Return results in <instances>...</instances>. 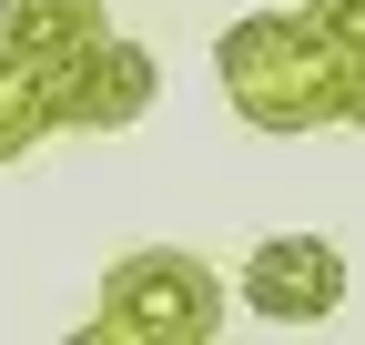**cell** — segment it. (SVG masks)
I'll return each mask as SVG.
<instances>
[{
	"instance_id": "52a82bcc",
	"label": "cell",
	"mask_w": 365,
	"mask_h": 345,
	"mask_svg": "<svg viewBox=\"0 0 365 345\" xmlns=\"http://www.w3.org/2000/svg\"><path fill=\"white\" fill-rule=\"evenodd\" d=\"M304 21L345 51V71H365V0H304Z\"/></svg>"
},
{
	"instance_id": "277c9868",
	"label": "cell",
	"mask_w": 365,
	"mask_h": 345,
	"mask_svg": "<svg viewBox=\"0 0 365 345\" xmlns=\"http://www.w3.org/2000/svg\"><path fill=\"white\" fill-rule=\"evenodd\" d=\"M244 305L264 325H325L345 305V254L325 234H264L244 254Z\"/></svg>"
},
{
	"instance_id": "6da1fadb",
	"label": "cell",
	"mask_w": 365,
	"mask_h": 345,
	"mask_svg": "<svg viewBox=\"0 0 365 345\" xmlns=\"http://www.w3.org/2000/svg\"><path fill=\"white\" fill-rule=\"evenodd\" d=\"M213 81L254 133H325L345 122V51L304 11H244L213 41Z\"/></svg>"
},
{
	"instance_id": "ba28073f",
	"label": "cell",
	"mask_w": 365,
	"mask_h": 345,
	"mask_svg": "<svg viewBox=\"0 0 365 345\" xmlns=\"http://www.w3.org/2000/svg\"><path fill=\"white\" fill-rule=\"evenodd\" d=\"M345 122L365 133V71H345Z\"/></svg>"
},
{
	"instance_id": "5b68a950",
	"label": "cell",
	"mask_w": 365,
	"mask_h": 345,
	"mask_svg": "<svg viewBox=\"0 0 365 345\" xmlns=\"http://www.w3.org/2000/svg\"><path fill=\"white\" fill-rule=\"evenodd\" d=\"M102 31H112V11H102V0H0V51H11V61H31L41 81H51L71 51H91Z\"/></svg>"
},
{
	"instance_id": "8992f818",
	"label": "cell",
	"mask_w": 365,
	"mask_h": 345,
	"mask_svg": "<svg viewBox=\"0 0 365 345\" xmlns=\"http://www.w3.org/2000/svg\"><path fill=\"white\" fill-rule=\"evenodd\" d=\"M51 133H61V112H51V81H41L31 61H11V51H0V163L41 153Z\"/></svg>"
},
{
	"instance_id": "3957f363",
	"label": "cell",
	"mask_w": 365,
	"mask_h": 345,
	"mask_svg": "<svg viewBox=\"0 0 365 345\" xmlns=\"http://www.w3.org/2000/svg\"><path fill=\"white\" fill-rule=\"evenodd\" d=\"M153 92H163V61H153L132 31H102L91 51H71V61L51 71L61 133H132V122L153 112Z\"/></svg>"
},
{
	"instance_id": "7a4b0ae2",
	"label": "cell",
	"mask_w": 365,
	"mask_h": 345,
	"mask_svg": "<svg viewBox=\"0 0 365 345\" xmlns=\"http://www.w3.org/2000/svg\"><path fill=\"white\" fill-rule=\"evenodd\" d=\"M223 325V274L203 264V254H182V244H143V254H122V264L102 274V305H91V345H203Z\"/></svg>"
}]
</instances>
